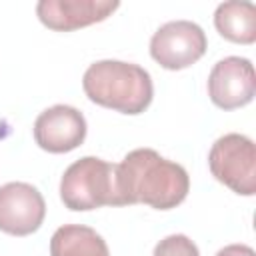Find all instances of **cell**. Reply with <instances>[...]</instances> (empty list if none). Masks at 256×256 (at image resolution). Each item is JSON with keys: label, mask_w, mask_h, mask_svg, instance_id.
<instances>
[{"label": "cell", "mask_w": 256, "mask_h": 256, "mask_svg": "<svg viewBox=\"0 0 256 256\" xmlns=\"http://www.w3.org/2000/svg\"><path fill=\"white\" fill-rule=\"evenodd\" d=\"M116 188L120 206L146 204L172 210L186 200L190 178L182 164L166 160L152 148H136L116 164Z\"/></svg>", "instance_id": "cell-1"}, {"label": "cell", "mask_w": 256, "mask_h": 256, "mask_svg": "<svg viewBox=\"0 0 256 256\" xmlns=\"http://www.w3.org/2000/svg\"><path fill=\"white\" fill-rule=\"evenodd\" d=\"M82 88L90 102L130 116L142 114L154 98L148 70L122 60L90 64L82 76Z\"/></svg>", "instance_id": "cell-2"}, {"label": "cell", "mask_w": 256, "mask_h": 256, "mask_svg": "<svg viewBox=\"0 0 256 256\" xmlns=\"http://www.w3.org/2000/svg\"><path fill=\"white\" fill-rule=\"evenodd\" d=\"M60 198L68 210L86 212L102 206H120L116 164L96 156L72 162L60 180Z\"/></svg>", "instance_id": "cell-3"}, {"label": "cell", "mask_w": 256, "mask_h": 256, "mask_svg": "<svg viewBox=\"0 0 256 256\" xmlns=\"http://www.w3.org/2000/svg\"><path fill=\"white\" fill-rule=\"evenodd\" d=\"M208 166L212 176L232 192L242 196L256 192V148L248 136L236 132L220 136L208 152Z\"/></svg>", "instance_id": "cell-4"}, {"label": "cell", "mask_w": 256, "mask_h": 256, "mask_svg": "<svg viewBox=\"0 0 256 256\" xmlns=\"http://www.w3.org/2000/svg\"><path fill=\"white\" fill-rule=\"evenodd\" d=\"M206 46V34L196 22L172 20L154 32L150 56L166 70H184L204 56Z\"/></svg>", "instance_id": "cell-5"}, {"label": "cell", "mask_w": 256, "mask_h": 256, "mask_svg": "<svg viewBox=\"0 0 256 256\" xmlns=\"http://www.w3.org/2000/svg\"><path fill=\"white\" fill-rule=\"evenodd\" d=\"M256 94L254 66L248 58L226 56L218 60L208 76V96L222 110H236L252 102Z\"/></svg>", "instance_id": "cell-6"}, {"label": "cell", "mask_w": 256, "mask_h": 256, "mask_svg": "<svg viewBox=\"0 0 256 256\" xmlns=\"http://www.w3.org/2000/svg\"><path fill=\"white\" fill-rule=\"evenodd\" d=\"M46 216L44 196L28 182H8L0 186V230L10 236L36 232Z\"/></svg>", "instance_id": "cell-7"}, {"label": "cell", "mask_w": 256, "mask_h": 256, "mask_svg": "<svg viewBox=\"0 0 256 256\" xmlns=\"http://www.w3.org/2000/svg\"><path fill=\"white\" fill-rule=\"evenodd\" d=\"M86 130V118L78 108L56 104L38 114L34 122V140L50 154H64L84 142Z\"/></svg>", "instance_id": "cell-8"}, {"label": "cell", "mask_w": 256, "mask_h": 256, "mask_svg": "<svg viewBox=\"0 0 256 256\" xmlns=\"http://www.w3.org/2000/svg\"><path fill=\"white\" fill-rule=\"evenodd\" d=\"M118 6L116 0H40L36 16L50 30L72 32L106 20Z\"/></svg>", "instance_id": "cell-9"}, {"label": "cell", "mask_w": 256, "mask_h": 256, "mask_svg": "<svg viewBox=\"0 0 256 256\" xmlns=\"http://www.w3.org/2000/svg\"><path fill=\"white\" fill-rule=\"evenodd\" d=\"M50 256H110V250L94 228L64 224L50 238Z\"/></svg>", "instance_id": "cell-10"}, {"label": "cell", "mask_w": 256, "mask_h": 256, "mask_svg": "<svg viewBox=\"0 0 256 256\" xmlns=\"http://www.w3.org/2000/svg\"><path fill=\"white\" fill-rule=\"evenodd\" d=\"M214 26L230 42L252 44L256 40V6L252 2H222L214 12Z\"/></svg>", "instance_id": "cell-11"}, {"label": "cell", "mask_w": 256, "mask_h": 256, "mask_svg": "<svg viewBox=\"0 0 256 256\" xmlns=\"http://www.w3.org/2000/svg\"><path fill=\"white\" fill-rule=\"evenodd\" d=\"M152 256H200L198 246L184 234H170L162 238Z\"/></svg>", "instance_id": "cell-12"}, {"label": "cell", "mask_w": 256, "mask_h": 256, "mask_svg": "<svg viewBox=\"0 0 256 256\" xmlns=\"http://www.w3.org/2000/svg\"><path fill=\"white\" fill-rule=\"evenodd\" d=\"M216 256H256V252L248 244H230L218 250Z\"/></svg>", "instance_id": "cell-13"}]
</instances>
